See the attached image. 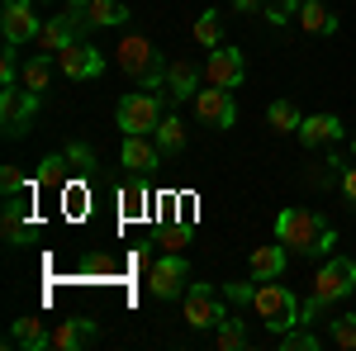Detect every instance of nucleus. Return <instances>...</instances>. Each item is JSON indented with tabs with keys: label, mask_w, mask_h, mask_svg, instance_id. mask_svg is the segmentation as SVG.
<instances>
[{
	"label": "nucleus",
	"mask_w": 356,
	"mask_h": 351,
	"mask_svg": "<svg viewBox=\"0 0 356 351\" xmlns=\"http://www.w3.org/2000/svg\"><path fill=\"white\" fill-rule=\"evenodd\" d=\"M53 72H57V57L53 53H33L24 62V72H19V85H29V90H48V81H53Z\"/></svg>",
	"instance_id": "nucleus-20"
},
{
	"label": "nucleus",
	"mask_w": 356,
	"mask_h": 351,
	"mask_svg": "<svg viewBox=\"0 0 356 351\" xmlns=\"http://www.w3.org/2000/svg\"><path fill=\"white\" fill-rule=\"evenodd\" d=\"M238 15H252V10H266V0H233Z\"/></svg>",
	"instance_id": "nucleus-36"
},
{
	"label": "nucleus",
	"mask_w": 356,
	"mask_h": 351,
	"mask_svg": "<svg viewBox=\"0 0 356 351\" xmlns=\"http://www.w3.org/2000/svg\"><path fill=\"white\" fill-rule=\"evenodd\" d=\"M0 28H5V43H33L38 33H43V19L33 15V5L29 0H5V10H0Z\"/></svg>",
	"instance_id": "nucleus-8"
},
{
	"label": "nucleus",
	"mask_w": 356,
	"mask_h": 351,
	"mask_svg": "<svg viewBox=\"0 0 356 351\" xmlns=\"http://www.w3.org/2000/svg\"><path fill=\"white\" fill-rule=\"evenodd\" d=\"M318 347H323V342H318L314 332H304V323L280 332V351H318Z\"/></svg>",
	"instance_id": "nucleus-28"
},
{
	"label": "nucleus",
	"mask_w": 356,
	"mask_h": 351,
	"mask_svg": "<svg viewBox=\"0 0 356 351\" xmlns=\"http://www.w3.org/2000/svg\"><path fill=\"white\" fill-rule=\"evenodd\" d=\"M195 43H200V48H219V43H223V19H219V10H204V15L195 19Z\"/></svg>",
	"instance_id": "nucleus-25"
},
{
	"label": "nucleus",
	"mask_w": 356,
	"mask_h": 351,
	"mask_svg": "<svg viewBox=\"0 0 356 351\" xmlns=\"http://www.w3.org/2000/svg\"><path fill=\"white\" fill-rule=\"evenodd\" d=\"M15 76H19V57H15V43H10V53L0 57V85H15Z\"/></svg>",
	"instance_id": "nucleus-34"
},
{
	"label": "nucleus",
	"mask_w": 356,
	"mask_h": 351,
	"mask_svg": "<svg viewBox=\"0 0 356 351\" xmlns=\"http://www.w3.org/2000/svg\"><path fill=\"white\" fill-rule=\"evenodd\" d=\"M275 238L290 247L295 256H328L332 243H337V233L314 209H280L275 214Z\"/></svg>",
	"instance_id": "nucleus-2"
},
{
	"label": "nucleus",
	"mask_w": 356,
	"mask_h": 351,
	"mask_svg": "<svg viewBox=\"0 0 356 351\" xmlns=\"http://www.w3.org/2000/svg\"><path fill=\"white\" fill-rule=\"evenodd\" d=\"M57 72H62L67 81H95V76L105 72V53L90 48V43H72V48L57 53Z\"/></svg>",
	"instance_id": "nucleus-9"
},
{
	"label": "nucleus",
	"mask_w": 356,
	"mask_h": 351,
	"mask_svg": "<svg viewBox=\"0 0 356 351\" xmlns=\"http://www.w3.org/2000/svg\"><path fill=\"white\" fill-rule=\"evenodd\" d=\"M243 76H247V62H243L238 48H228V43L209 48V62H204V81H209V85L233 90V85H243Z\"/></svg>",
	"instance_id": "nucleus-10"
},
{
	"label": "nucleus",
	"mask_w": 356,
	"mask_h": 351,
	"mask_svg": "<svg viewBox=\"0 0 356 351\" xmlns=\"http://www.w3.org/2000/svg\"><path fill=\"white\" fill-rule=\"evenodd\" d=\"M285 261H290V247L275 238V243H266V247L252 252V275H257V280H275V275L285 270Z\"/></svg>",
	"instance_id": "nucleus-16"
},
{
	"label": "nucleus",
	"mask_w": 356,
	"mask_h": 351,
	"mask_svg": "<svg viewBox=\"0 0 356 351\" xmlns=\"http://www.w3.org/2000/svg\"><path fill=\"white\" fill-rule=\"evenodd\" d=\"M266 124H271V133H295L304 124V114L295 109V100H271V109H266Z\"/></svg>",
	"instance_id": "nucleus-23"
},
{
	"label": "nucleus",
	"mask_w": 356,
	"mask_h": 351,
	"mask_svg": "<svg viewBox=\"0 0 356 351\" xmlns=\"http://www.w3.org/2000/svg\"><path fill=\"white\" fill-rule=\"evenodd\" d=\"M295 24H300L304 33H337V15H332L323 0H304L300 15H295Z\"/></svg>",
	"instance_id": "nucleus-19"
},
{
	"label": "nucleus",
	"mask_w": 356,
	"mask_h": 351,
	"mask_svg": "<svg viewBox=\"0 0 356 351\" xmlns=\"http://www.w3.org/2000/svg\"><path fill=\"white\" fill-rule=\"evenodd\" d=\"M81 5H86V0H81Z\"/></svg>",
	"instance_id": "nucleus-40"
},
{
	"label": "nucleus",
	"mask_w": 356,
	"mask_h": 351,
	"mask_svg": "<svg viewBox=\"0 0 356 351\" xmlns=\"http://www.w3.org/2000/svg\"><path fill=\"white\" fill-rule=\"evenodd\" d=\"M119 162L129 166L134 176H147V171L162 166V147L147 142V133H129V138H124V147H119Z\"/></svg>",
	"instance_id": "nucleus-13"
},
{
	"label": "nucleus",
	"mask_w": 356,
	"mask_h": 351,
	"mask_svg": "<svg viewBox=\"0 0 356 351\" xmlns=\"http://www.w3.org/2000/svg\"><path fill=\"white\" fill-rule=\"evenodd\" d=\"M38 5H43V0H38Z\"/></svg>",
	"instance_id": "nucleus-39"
},
{
	"label": "nucleus",
	"mask_w": 356,
	"mask_h": 351,
	"mask_svg": "<svg viewBox=\"0 0 356 351\" xmlns=\"http://www.w3.org/2000/svg\"><path fill=\"white\" fill-rule=\"evenodd\" d=\"M186 238H191V228H181V233H166V247H171V252H181V247H186Z\"/></svg>",
	"instance_id": "nucleus-37"
},
{
	"label": "nucleus",
	"mask_w": 356,
	"mask_h": 351,
	"mask_svg": "<svg viewBox=\"0 0 356 351\" xmlns=\"http://www.w3.org/2000/svg\"><path fill=\"white\" fill-rule=\"evenodd\" d=\"M195 114H200V124H209V129H233V119H238L233 95H228L223 85H204V90H195Z\"/></svg>",
	"instance_id": "nucleus-11"
},
{
	"label": "nucleus",
	"mask_w": 356,
	"mask_h": 351,
	"mask_svg": "<svg viewBox=\"0 0 356 351\" xmlns=\"http://www.w3.org/2000/svg\"><path fill=\"white\" fill-rule=\"evenodd\" d=\"M114 119H119V129L129 138V133H157V124H162L166 114H162V100L152 90H138V95H124L119 100Z\"/></svg>",
	"instance_id": "nucleus-4"
},
{
	"label": "nucleus",
	"mask_w": 356,
	"mask_h": 351,
	"mask_svg": "<svg viewBox=\"0 0 356 351\" xmlns=\"http://www.w3.org/2000/svg\"><path fill=\"white\" fill-rule=\"evenodd\" d=\"M119 67H124L134 81H147V72H157L162 62H157V48H152L143 33H129V38L119 43Z\"/></svg>",
	"instance_id": "nucleus-12"
},
{
	"label": "nucleus",
	"mask_w": 356,
	"mask_h": 351,
	"mask_svg": "<svg viewBox=\"0 0 356 351\" xmlns=\"http://www.w3.org/2000/svg\"><path fill=\"white\" fill-rule=\"evenodd\" d=\"M24 186H29V181H24L19 166H5V171H0V195H19Z\"/></svg>",
	"instance_id": "nucleus-32"
},
{
	"label": "nucleus",
	"mask_w": 356,
	"mask_h": 351,
	"mask_svg": "<svg viewBox=\"0 0 356 351\" xmlns=\"http://www.w3.org/2000/svg\"><path fill=\"white\" fill-rule=\"evenodd\" d=\"M67 162H72V171H90L95 166V152L86 142H67Z\"/></svg>",
	"instance_id": "nucleus-31"
},
{
	"label": "nucleus",
	"mask_w": 356,
	"mask_h": 351,
	"mask_svg": "<svg viewBox=\"0 0 356 351\" xmlns=\"http://www.w3.org/2000/svg\"><path fill=\"white\" fill-rule=\"evenodd\" d=\"M342 195H347V204H356V166L342 171Z\"/></svg>",
	"instance_id": "nucleus-35"
},
{
	"label": "nucleus",
	"mask_w": 356,
	"mask_h": 351,
	"mask_svg": "<svg viewBox=\"0 0 356 351\" xmlns=\"http://www.w3.org/2000/svg\"><path fill=\"white\" fill-rule=\"evenodd\" d=\"M95 337H100L95 318H62V327H57L53 337H48V347H57V351H76V347H90Z\"/></svg>",
	"instance_id": "nucleus-15"
},
{
	"label": "nucleus",
	"mask_w": 356,
	"mask_h": 351,
	"mask_svg": "<svg viewBox=\"0 0 356 351\" xmlns=\"http://www.w3.org/2000/svg\"><path fill=\"white\" fill-rule=\"evenodd\" d=\"M332 347L356 351V313H342V318H332Z\"/></svg>",
	"instance_id": "nucleus-29"
},
{
	"label": "nucleus",
	"mask_w": 356,
	"mask_h": 351,
	"mask_svg": "<svg viewBox=\"0 0 356 351\" xmlns=\"http://www.w3.org/2000/svg\"><path fill=\"white\" fill-rule=\"evenodd\" d=\"M352 152H356V138H352Z\"/></svg>",
	"instance_id": "nucleus-38"
},
{
	"label": "nucleus",
	"mask_w": 356,
	"mask_h": 351,
	"mask_svg": "<svg viewBox=\"0 0 356 351\" xmlns=\"http://www.w3.org/2000/svg\"><path fill=\"white\" fill-rule=\"evenodd\" d=\"M143 204H147V190H143V186H138V181H134V186L124 190V214L134 218L138 209H143Z\"/></svg>",
	"instance_id": "nucleus-33"
},
{
	"label": "nucleus",
	"mask_w": 356,
	"mask_h": 351,
	"mask_svg": "<svg viewBox=\"0 0 356 351\" xmlns=\"http://www.w3.org/2000/svg\"><path fill=\"white\" fill-rule=\"evenodd\" d=\"M295 138H300L304 147H328V142L342 138V124H337V114H304V124L295 129Z\"/></svg>",
	"instance_id": "nucleus-14"
},
{
	"label": "nucleus",
	"mask_w": 356,
	"mask_h": 351,
	"mask_svg": "<svg viewBox=\"0 0 356 351\" xmlns=\"http://www.w3.org/2000/svg\"><path fill=\"white\" fill-rule=\"evenodd\" d=\"M186 280H191V266H186V256H181V252H166L162 261L152 266V275H147V290H152L157 299H181L186 290H191Z\"/></svg>",
	"instance_id": "nucleus-6"
},
{
	"label": "nucleus",
	"mask_w": 356,
	"mask_h": 351,
	"mask_svg": "<svg viewBox=\"0 0 356 351\" xmlns=\"http://www.w3.org/2000/svg\"><path fill=\"white\" fill-rule=\"evenodd\" d=\"M300 15V0H266V19L271 24H290Z\"/></svg>",
	"instance_id": "nucleus-30"
},
{
	"label": "nucleus",
	"mask_w": 356,
	"mask_h": 351,
	"mask_svg": "<svg viewBox=\"0 0 356 351\" xmlns=\"http://www.w3.org/2000/svg\"><path fill=\"white\" fill-rule=\"evenodd\" d=\"M86 19L90 28H119L129 19V10H124V0H86Z\"/></svg>",
	"instance_id": "nucleus-22"
},
{
	"label": "nucleus",
	"mask_w": 356,
	"mask_h": 351,
	"mask_svg": "<svg viewBox=\"0 0 356 351\" xmlns=\"http://www.w3.org/2000/svg\"><path fill=\"white\" fill-rule=\"evenodd\" d=\"M356 290V261L352 256H328V266L314 275V290L304 299V323H314L318 309H328L332 299H347Z\"/></svg>",
	"instance_id": "nucleus-3"
},
{
	"label": "nucleus",
	"mask_w": 356,
	"mask_h": 351,
	"mask_svg": "<svg viewBox=\"0 0 356 351\" xmlns=\"http://www.w3.org/2000/svg\"><path fill=\"white\" fill-rule=\"evenodd\" d=\"M48 327H43V318L38 313H24V318H15V327H10V347H29V351H38V347H48Z\"/></svg>",
	"instance_id": "nucleus-17"
},
{
	"label": "nucleus",
	"mask_w": 356,
	"mask_h": 351,
	"mask_svg": "<svg viewBox=\"0 0 356 351\" xmlns=\"http://www.w3.org/2000/svg\"><path fill=\"white\" fill-rule=\"evenodd\" d=\"M195 90H200V67L186 62V57L171 62V67H166V95H171V100H186V95H195Z\"/></svg>",
	"instance_id": "nucleus-18"
},
{
	"label": "nucleus",
	"mask_w": 356,
	"mask_h": 351,
	"mask_svg": "<svg viewBox=\"0 0 356 351\" xmlns=\"http://www.w3.org/2000/svg\"><path fill=\"white\" fill-rule=\"evenodd\" d=\"M228 313H223V299L214 285H204V280H195L191 290H186V323L191 327H219Z\"/></svg>",
	"instance_id": "nucleus-7"
},
{
	"label": "nucleus",
	"mask_w": 356,
	"mask_h": 351,
	"mask_svg": "<svg viewBox=\"0 0 356 351\" xmlns=\"http://www.w3.org/2000/svg\"><path fill=\"white\" fill-rule=\"evenodd\" d=\"M157 147H162V157H171V152H181V147H186V129H181V119H176V114H166L162 124H157Z\"/></svg>",
	"instance_id": "nucleus-24"
},
{
	"label": "nucleus",
	"mask_w": 356,
	"mask_h": 351,
	"mask_svg": "<svg viewBox=\"0 0 356 351\" xmlns=\"http://www.w3.org/2000/svg\"><path fill=\"white\" fill-rule=\"evenodd\" d=\"M5 243L10 247H24L29 243V223H24V199L19 195H5V223H0Z\"/></svg>",
	"instance_id": "nucleus-21"
},
{
	"label": "nucleus",
	"mask_w": 356,
	"mask_h": 351,
	"mask_svg": "<svg viewBox=\"0 0 356 351\" xmlns=\"http://www.w3.org/2000/svg\"><path fill=\"white\" fill-rule=\"evenodd\" d=\"M300 5H304V0H300Z\"/></svg>",
	"instance_id": "nucleus-41"
},
{
	"label": "nucleus",
	"mask_w": 356,
	"mask_h": 351,
	"mask_svg": "<svg viewBox=\"0 0 356 351\" xmlns=\"http://www.w3.org/2000/svg\"><path fill=\"white\" fill-rule=\"evenodd\" d=\"M67 152H48L43 157V166H38V186H62L67 181Z\"/></svg>",
	"instance_id": "nucleus-26"
},
{
	"label": "nucleus",
	"mask_w": 356,
	"mask_h": 351,
	"mask_svg": "<svg viewBox=\"0 0 356 351\" xmlns=\"http://www.w3.org/2000/svg\"><path fill=\"white\" fill-rule=\"evenodd\" d=\"M219 351H243L247 347V332H243V318H223L219 323Z\"/></svg>",
	"instance_id": "nucleus-27"
},
{
	"label": "nucleus",
	"mask_w": 356,
	"mask_h": 351,
	"mask_svg": "<svg viewBox=\"0 0 356 351\" xmlns=\"http://www.w3.org/2000/svg\"><path fill=\"white\" fill-rule=\"evenodd\" d=\"M33 114H38V90H29V85H5V95H0V124H5V133L19 138Z\"/></svg>",
	"instance_id": "nucleus-5"
},
{
	"label": "nucleus",
	"mask_w": 356,
	"mask_h": 351,
	"mask_svg": "<svg viewBox=\"0 0 356 351\" xmlns=\"http://www.w3.org/2000/svg\"><path fill=\"white\" fill-rule=\"evenodd\" d=\"M228 295L233 299H247L252 309H257V318L271 327V332H285V327H300L304 323V304L295 299V290H285V285H228Z\"/></svg>",
	"instance_id": "nucleus-1"
}]
</instances>
